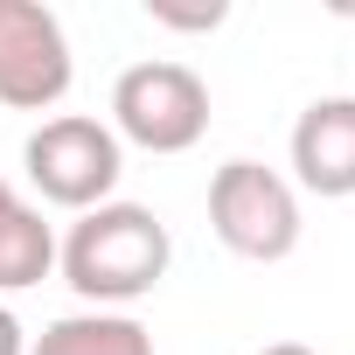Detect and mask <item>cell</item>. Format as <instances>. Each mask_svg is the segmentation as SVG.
Instances as JSON below:
<instances>
[{
  "label": "cell",
  "instance_id": "11",
  "mask_svg": "<svg viewBox=\"0 0 355 355\" xmlns=\"http://www.w3.org/2000/svg\"><path fill=\"white\" fill-rule=\"evenodd\" d=\"M258 355H320V348H306V341H265Z\"/></svg>",
  "mask_w": 355,
  "mask_h": 355
},
{
  "label": "cell",
  "instance_id": "9",
  "mask_svg": "<svg viewBox=\"0 0 355 355\" xmlns=\"http://www.w3.org/2000/svg\"><path fill=\"white\" fill-rule=\"evenodd\" d=\"M160 28H216L223 21V8H196V15H182V8H146Z\"/></svg>",
  "mask_w": 355,
  "mask_h": 355
},
{
  "label": "cell",
  "instance_id": "5",
  "mask_svg": "<svg viewBox=\"0 0 355 355\" xmlns=\"http://www.w3.org/2000/svg\"><path fill=\"white\" fill-rule=\"evenodd\" d=\"M70 35L42 0H0V105L8 112H56L70 91Z\"/></svg>",
  "mask_w": 355,
  "mask_h": 355
},
{
  "label": "cell",
  "instance_id": "3",
  "mask_svg": "<svg viewBox=\"0 0 355 355\" xmlns=\"http://www.w3.org/2000/svg\"><path fill=\"white\" fill-rule=\"evenodd\" d=\"M209 230L230 258L279 265L300 251V189L265 160H223L209 174Z\"/></svg>",
  "mask_w": 355,
  "mask_h": 355
},
{
  "label": "cell",
  "instance_id": "2",
  "mask_svg": "<svg viewBox=\"0 0 355 355\" xmlns=\"http://www.w3.org/2000/svg\"><path fill=\"white\" fill-rule=\"evenodd\" d=\"M21 167H28V189L70 216L98 209V202H119V174H125V146L105 119L91 112H56L28 132L21 146Z\"/></svg>",
  "mask_w": 355,
  "mask_h": 355
},
{
  "label": "cell",
  "instance_id": "10",
  "mask_svg": "<svg viewBox=\"0 0 355 355\" xmlns=\"http://www.w3.org/2000/svg\"><path fill=\"white\" fill-rule=\"evenodd\" d=\"M0 355H28V327L15 320V306L0 300Z\"/></svg>",
  "mask_w": 355,
  "mask_h": 355
},
{
  "label": "cell",
  "instance_id": "1",
  "mask_svg": "<svg viewBox=\"0 0 355 355\" xmlns=\"http://www.w3.org/2000/svg\"><path fill=\"white\" fill-rule=\"evenodd\" d=\"M167 265H174V237L146 202H98L56 244L63 286L98 313H125L132 300H146L167 279Z\"/></svg>",
  "mask_w": 355,
  "mask_h": 355
},
{
  "label": "cell",
  "instance_id": "6",
  "mask_svg": "<svg viewBox=\"0 0 355 355\" xmlns=\"http://www.w3.org/2000/svg\"><path fill=\"white\" fill-rule=\"evenodd\" d=\"M293 189L320 202L355 196V98H313L293 119Z\"/></svg>",
  "mask_w": 355,
  "mask_h": 355
},
{
  "label": "cell",
  "instance_id": "7",
  "mask_svg": "<svg viewBox=\"0 0 355 355\" xmlns=\"http://www.w3.org/2000/svg\"><path fill=\"white\" fill-rule=\"evenodd\" d=\"M56 272V230L42 223V209L0 174V293H28Z\"/></svg>",
  "mask_w": 355,
  "mask_h": 355
},
{
  "label": "cell",
  "instance_id": "4",
  "mask_svg": "<svg viewBox=\"0 0 355 355\" xmlns=\"http://www.w3.org/2000/svg\"><path fill=\"white\" fill-rule=\"evenodd\" d=\"M105 125L119 132V146H139V153H189L209 132V84L174 56H146L119 70Z\"/></svg>",
  "mask_w": 355,
  "mask_h": 355
},
{
  "label": "cell",
  "instance_id": "8",
  "mask_svg": "<svg viewBox=\"0 0 355 355\" xmlns=\"http://www.w3.org/2000/svg\"><path fill=\"white\" fill-rule=\"evenodd\" d=\"M28 355H153V334H146V320H132V313H98V306H84V313L49 320V327L28 341Z\"/></svg>",
  "mask_w": 355,
  "mask_h": 355
}]
</instances>
